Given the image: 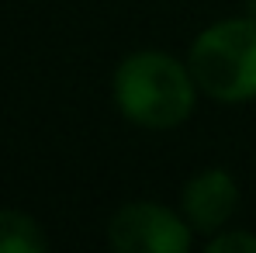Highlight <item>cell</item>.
Returning a JSON list of instances; mask_svg holds the SVG:
<instances>
[{
	"mask_svg": "<svg viewBox=\"0 0 256 253\" xmlns=\"http://www.w3.org/2000/svg\"><path fill=\"white\" fill-rule=\"evenodd\" d=\"M111 94L118 111L132 125L142 128H176L194 115L198 80L187 63L163 49L128 52L114 70Z\"/></svg>",
	"mask_w": 256,
	"mask_h": 253,
	"instance_id": "1",
	"label": "cell"
},
{
	"mask_svg": "<svg viewBox=\"0 0 256 253\" xmlns=\"http://www.w3.org/2000/svg\"><path fill=\"white\" fill-rule=\"evenodd\" d=\"M198 90L225 104L256 97V18H225L208 25L187 56Z\"/></svg>",
	"mask_w": 256,
	"mask_h": 253,
	"instance_id": "2",
	"label": "cell"
},
{
	"mask_svg": "<svg viewBox=\"0 0 256 253\" xmlns=\"http://www.w3.org/2000/svg\"><path fill=\"white\" fill-rule=\"evenodd\" d=\"M194 229L184 215L156 201H132L111 215L108 243L122 253H187Z\"/></svg>",
	"mask_w": 256,
	"mask_h": 253,
	"instance_id": "3",
	"label": "cell"
},
{
	"mask_svg": "<svg viewBox=\"0 0 256 253\" xmlns=\"http://www.w3.org/2000/svg\"><path fill=\"white\" fill-rule=\"evenodd\" d=\"M236 205H239V187H236L232 173L222 170V167L194 173L187 180L184 194H180V208H184L187 225L194 232H201V236L222 232L232 222Z\"/></svg>",
	"mask_w": 256,
	"mask_h": 253,
	"instance_id": "4",
	"label": "cell"
},
{
	"mask_svg": "<svg viewBox=\"0 0 256 253\" xmlns=\"http://www.w3.org/2000/svg\"><path fill=\"white\" fill-rule=\"evenodd\" d=\"M48 246L42 225L14 208H0V253H42Z\"/></svg>",
	"mask_w": 256,
	"mask_h": 253,
	"instance_id": "5",
	"label": "cell"
},
{
	"mask_svg": "<svg viewBox=\"0 0 256 253\" xmlns=\"http://www.w3.org/2000/svg\"><path fill=\"white\" fill-rule=\"evenodd\" d=\"M208 253H256V236L246 229H222L208 239Z\"/></svg>",
	"mask_w": 256,
	"mask_h": 253,
	"instance_id": "6",
	"label": "cell"
}]
</instances>
